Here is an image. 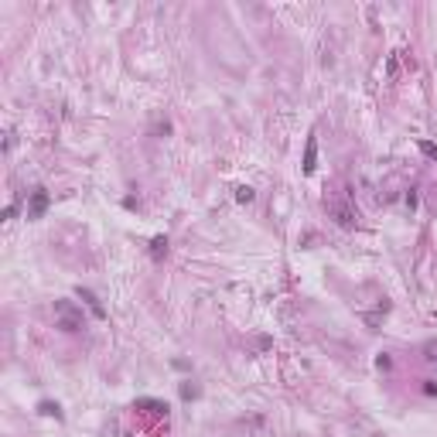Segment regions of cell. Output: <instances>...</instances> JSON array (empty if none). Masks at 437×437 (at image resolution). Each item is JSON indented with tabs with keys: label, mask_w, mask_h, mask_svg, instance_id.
I'll return each mask as SVG.
<instances>
[{
	"label": "cell",
	"mask_w": 437,
	"mask_h": 437,
	"mask_svg": "<svg viewBox=\"0 0 437 437\" xmlns=\"http://www.w3.org/2000/svg\"><path fill=\"white\" fill-rule=\"evenodd\" d=\"M55 318L62 331H79L82 328V311L75 308L72 301H55Z\"/></svg>",
	"instance_id": "obj_1"
},
{
	"label": "cell",
	"mask_w": 437,
	"mask_h": 437,
	"mask_svg": "<svg viewBox=\"0 0 437 437\" xmlns=\"http://www.w3.org/2000/svg\"><path fill=\"white\" fill-rule=\"evenodd\" d=\"M48 202H52L48 191H44V188H34V191H31V202H28V219H41L44 212H48Z\"/></svg>",
	"instance_id": "obj_2"
},
{
	"label": "cell",
	"mask_w": 437,
	"mask_h": 437,
	"mask_svg": "<svg viewBox=\"0 0 437 437\" xmlns=\"http://www.w3.org/2000/svg\"><path fill=\"white\" fill-rule=\"evenodd\" d=\"M324 205L331 209V215H335V222H338V226H345V229L355 226V212L349 209V205H338V202H324Z\"/></svg>",
	"instance_id": "obj_3"
},
{
	"label": "cell",
	"mask_w": 437,
	"mask_h": 437,
	"mask_svg": "<svg viewBox=\"0 0 437 437\" xmlns=\"http://www.w3.org/2000/svg\"><path fill=\"white\" fill-rule=\"evenodd\" d=\"M75 294H79L85 304H89V311H92L96 318H106V311H103V304H99V297L92 294V290H85V287H75Z\"/></svg>",
	"instance_id": "obj_4"
},
{
	"label": "cell",
	"mask_w": 437,
	"mask_h": 437,
	"mask_svg": "<svg viewBox=\"0 0 437 437\" xmlns=\"http://www.w3.org/2000/svg\"><path fill=\"white\" fill-rule=\"evenodd\" d=\"M318 168V140L308 137V151H304V174H314Z\"/></svg>",
	"instance_id": "obj_5"
},
{
	"label": "cell",
	"mask_w": 437,
	"mask_h": 437,
	"mask_svg": "<svg viewBox=\"0 0 437 437\" xmlns=\"http://www.w3.org/2000/svg\"><path fill=\"white\" fill-rule=\"evenodd\" d=\"M151 256H154V260H161V256H168V239H164V236H157V239L151 242Z\"/></svg>",
	"instance_id": "obj_6"
},
{
	"label": "cell",
	"mask_w": 437,
	"mask_h": 437,
	"mask_svg": "<svg viewBox=\"0 0 437 437\" xmlns=\"http://www.w3.org/2000/svg\"><path fill=\"white\" fill-rule=\"evenodd\" d=\"M253 198H256V191L250 188V184H239V188H236V202H242V205H250Z\"/></svg>",
	"instance_id": "obj_7"
},
{
	"label": "cell",
	"mask_w": 437,
	"mask_h": 437,
	"mask_svg": "<svg viewBox=\"0 0 437 437\" xmlns=\"http://www.w3.org/2000/svg\"><path fill=\"white\" fill-rule=\"evenodd\" d=\"M38 410H41V413H48V417H58V420H62V407H58V403H52V400L38 403Z\"/></svg>",
	"instance_id": "obj_8"
},
{
	"label": "cell",
	"mask_w": 437,
	"mask_h": 437,
	"mask_svg": "<svg viewBox=\"0 0 437 437\" xmlns=\"http://www.w3.org/2000/svg\"><path fill=\"white\" fill-rule=\"evenodd\" d=\"M420 151L427 157H430V161H437V143H430V140H420Z\"/></svg>",
	"instance_id": "obj_9"
},
{
	"label": "cell",
	"mask_w": 437,
	"mask_h": 437,
	"mask_svg": "<svg viewBox=\"0 0 437 437\" xmlns=\"http://www.w3.org/2000/svg\"><path fill=\"white\" fill-rule=\"evenodd\" d=\"M181 396H184V400H195V396H198V390L191 386V382H181Z\"/></svg>",
	"instance_id": "obj_10"
},
{
	"label": "cell",
	"mask_w": 437,
	"mask_h": 437,
	"mask_svg": "<svg viewBox=\"0 0 437 437\" xmlns=\"http://www.w3.org/2000/svg\"><path fill=\"white\" fill-rule=\"evenodd\" d=\"M423 352H427V359H430V362H437V342H427V345H423Z\"/></svg>",
	"instance_id": "obj_11"
},
{
	"label": "cell",
	"mask_w": 437,
	"mask_h": 437,
	"mask_svg": "<svg viewBox=\"0 0 437 437\" xmlns=\"http://www.w3.org/2000/svg\"><path fill=\"white\" fill-rule=\"evenodd\" d=\"M423 393H427V396H437V382H434V379H423Z\"/></svg>",
	"instance_id": "obj_12"
}]
</instances>
